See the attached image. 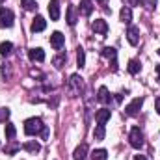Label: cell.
Returning <instances> with one entry per match:
<instances>
[{"label": "cell", "instance_id": "8992f818", "mask_svg": "<svg viewBox=\"0 0 160 160\" xmlns=\"http://www.w3.org/2000/svg\"><path fill=\"white\" fill-rule=\"evenodd\" d=\"M142 104H143V97H138V99H134L127 108H125V114L127 116H136L138 112H140V108H142Z\"/></svg>", "mask_w": 160, "mask_h": 160}, {"label": "cell", "instance_id": "f546056e", "mask_svg": "<svg viewBox=\"0 0 160 160\" xmlns=\"http://www.w3.org/2000/svg\"><path fill=\"white\" fill-rule=\"evenodd\" d=\"M41 138H43V140H48V127H45V128H43V132H41Z\"/></svg>", "mask_w": 160, "mask_h": 160}, {"label": "cell", "instance_id": "52a82bcc", "mask_svg": "<svg viewBox=\"0 0 160 160\" xmlns=\"http://www.w3.org/2000/svg\"><path fill=\"white\" fill-rule=\"evenodd\" d=\"M127 39H128V43H130L132 47H136V45L140 43V30H138L136 26H128V30H127Z\"/></svg>", "mask_w": 160, "mask_h": 160}, {"label": "cell", "instance_id": "30bf717a", "mask_svg": "<svg viewBox=\"0 0 160 160\" xmlns=\"http://www.w3.org/2000/svg\"><path fill=\"white\" fill-rule=\"evenodd\" d=\"M93 32H97V34H101V36H106V34H108V24H106V21L97 19V21L93 22Z\"/></svg>", "mask_w": 160, "mask_h": 160}, {"label": "cell", "instance_id": "ac0fdd59", "mask_svg": "<svg viewBox=\"0 0 160 160\" xmlns=\"http://www.w3.org/2000/svg\"><path fill=\"white\" fill-rule=\"evenodd\" d=\"M140 71H142V63L138 60H130L128 62V73L130 75H138Z\"/></svg>", "mask_w": 160, "mask_h": 160}, {"label": "cell", "instance_id": "e575fe53", "mask_svg": "<svg viewBox=\"0 0 160 160\" xmlns=\"http://www.w3.org/2000/svg\"><path fill=\"white\" fill-rule=\"evenodd\" d=\"M158 56H160V48H158Z\"/></svg>", "mask_w": 160, "mask_h": 160}, {"label": "cell", "instance_id": "83f0119b", "mask_svg": "<svg viewBox=\"0 0 160 160\" xmlns=\"http://www.w3.org/2000/svg\"><path fill=\"white\" fill-rule=\"evenodd\" d=\"M22 2V6H24V9H28V11H34L36 8H38V4H36V0H21Z\"/></svg>", "mask_w": 160, "mask_h": 160}, {"label": "cell", "instance_id": "4dcf8cb0", "mask_svg": "<svg viewBox=\"0 0 160 160\" xmlns=\"http://www.w3.org/2000/svg\"><path fill=\"white\" fill-rule=\"evenodd\" d=\"M125 2H127L128 6H138V4H140L142 0H125Z\"/></svg>", "mask_w": 160, "mask_h": 160}, {"label": "cell", "instance_id": "5b68a950", "mask_svg": "<svg viewBox=\"0 0 160 160\" xmlns=\"http://www.w3.org/2000/svg\"><path fill=\"white\" fill-rule=\"evenodd\" d=\"M101 54L104 56V58H108V60H112V71L116 73L118 71V50L116 48H112V47H104L102 50H101Z\"/></svg>", "mask_w": 160, "mask_h": 160}, {"label": "cell", "instance_id": "3957f363", "mask_svg": "<svg viewBox=\"0 0 160 160\" xmlns=\"http://www.w3.org/2000/svg\"><path fill=\"white\" fill-rule=\"evenodd\" d=\"M13 21H15L13 11L6 9V8H0V26L2 28H9V26H13Z\"/></svg>", "mask_w": 160, "mask_h": 160}, {"label": "cell", "instance_id": "5bb4252c", "mask_svg": "<svg viewBox=\"0 0 160 160\" xmlns=\"http://www.w3.org/2000/svg\"><path fill=\"white\" fill-rule=\"evenodd\" d=\"M91 11H93V2L91 0H80V13L86 15V17H89Z\"/></svg>", "mask_w": 160, "mask_h": 160}, {"label": "cell", "instance_id": "4fadbf2b", "mask_svg": "<svg viewBox=\"0 0 160 160\" xmlns=\"http://www.w3.org/2000/svg\"><path fill=\"white\" fill-rule=\"evenodd\" d=\"M45 26H47V21H45L41 15H38V17L34 19V22H32V32H34V34H36V32H43Z\"/></svg>", "mask_w": 160, "mask_h": 160}, {"label": "cell", "instance_id": "4316f807", "mask_svg": "<svg viewBox=\"0 0 160 160\" xmlns=\"http://www.w3.org/2000/svg\"><path fill=\"white\" fill-rule=\"evenodd\" d=\"M65 60H67V56H65V54H60V56H56V58L52 60V63L56 65V69H62L63 63H65Z\"/></svg>", "mask_w": 160, "mask_h": 160}, {"label": "cell", "instance_id": "ba28073f", "mask_svg": "<svg viewBox=\"0 0 160 160\" xmlns=\"http://www.w3.org/2000/svg\"><path fill=\"white\" fill-rule=\"evenodd\" d=\"M63 43H65V36H63L62 32H54V34L50 36V45H52L56 50H60V48L63 47Z\"/></svg>", "mask_w": 160, "mask_h": 160}, {"label": "cell", "instance_id": "7a4b0ae2", "mask_svg": "<svg viewBox=\"0 0 160 160\" xmlns=\"http://www.w3.org/2000/svg\"><path fill=\"white\" fill-rule=\"evenodd\" d=\"M82 88H84L82 77L80 75H71V78H69V93H71V97H77L82 91Z\"/></svg>", "mask_w": 160, "mask_h": 160}, {"label": "cell", "instance_id": "6da1fadb", "mask_svg": "<svg viewBox=\"0 0 160 160\" xmlns=\"http://www.w3.org/2000/svg\"><path fill=\"white\" fill-rule=\"evenodd\" d=\"M45 127H47V125H43V121H41L39 118H30V119L24 121V132H26L28 136L41 134Z\"/></svg>", "mask_w": 160, "mask_h": 160}, {"label": "cell", "instance_id": "836d02e7", "mask_svg": "<svg viewBox=\"0 0 160 160\" xmlns=\"http://www.w3.org/2000/svg\"><path fill=\"white\" fill-rule=\"evenodd\" d=\"M157 75H158V82H160V65H157Z\"/></svg>", "mask_w": 160, "mask_h": 160}, {"label": "cell", "instance_id": "603a6c76", "mask_svg": "<svg viewBox=\"0 0 160 160\" xmlns=\"http://www.w3.org/2000/svg\"><path fill=\"white\" fill-rule=\"evenodd\" d=\"M101 102H108L110 101V95H108V89H106V86H101L99 88V97H97Z\"/></svg>", "mask_w": 160, "mask_h": 160}, {"label": "cell", "instance_id": "9a60e30c", "mask_svg": "<svg viewBox=\"0 0 160 160\" xmlns=\"http://www.w3.org/2000/svg\"><path fill=\"white\" fill-rule=\"evenodd\" d=\"M28 56H30L32 62H43L45 60V50L43 48H30Z\"/></svg>", "mask_w": 160, "mask_h": 160}, {"label": "cell", "instance_id": "1f68e13d", "mask_svg": "<svg viewBox=\"0 0 160 160\" xmlns=\"http://www.w3.org/2000/svg\"><path fill=\"white\" fill-rule=\"evenodd\" d=\"M155 106H157V112L160 114V97H157V101H155Z\"/></svg>", "mask_w": 160, "mask_h": 160}, {"label": "cell", "instance_id": "e0dca14e", "mask_svg": "<svg viewBox=\"0 0 160 160\" xmlns=\"http://www.w3.org/2000/svg\"><path fill=\"white\" fill-rule=\"evenodd\" d=\"M22 149H24V151H28V153H39L41 145L38 143V142H26V143L22 145Z\"/></svg>", "mask_w": 160, "mask_h": 160}, {"label": "cell", "instance_id": "d590c367", "mask_svg": "<svg viewBox=\"0 0 160 160\" xmlns=\"http://www.w3.org/2000/svg\"><path fill=\"white\" fill-rule=\"evenodd\" d=\"M0 2H4V0H0Z\"/></svg>", "mask_w": 160, "mask_h": 160}, {"label": "cell", "instance_id": "d6a6232c", "mask_svg": "<svg viewBox=\"0 0 160 160\" xmlns=\"http://www.w3.org/2000/svg\"><path fill=\"white\" fill-rule=\"evenodd\" d=\"M134 160H147V158H145L143 155H136V157H134Z\"/></svg>", "mask_w": 160, "mask_h": 160}, {"label": "cell", "instance_id": "cb8c5ba5", "mask_svg": "<svg viewBox=\"0 0 160 160\" xmlns=\"http://www.w3.org/2000/svg\"><path fill=\"white\" fill-rule=\"evenodd\" d=\"M91 158L93 160H106L108 158V153H106V149H97V151L91 153Z\"/></svg>", "mask_w": 160, "mask_h": 160}, {"label": "cell", "instance_id": "484cf974", "mask_svg": "<svg viewBox=\"0 0 160 160\" xmlns=\"http://www.w3.org/2000/svg\"><path fill=\"white\" fill-rule=\"evenodd\" d=\"M77 63H78L80 69L86 65V52H84V48H78V52H77Z\"/></svg>", "mask_w": 160, "mask_h": 160}, {"label": "cell", "instance_id": "ffe728a7", "mask_svg": "<svg viewBox=\"0 0 160 160\" xmlns=\"http://www.w3.org/2000/svg\"><path fill=\"white\" fill-rule=\"evenodd\" d=\"M104 136H106V128H104V125H97L95 130H93V138H95V140H104Z\"/></svg>", "mask_w": 160, "mask_h": 160}, {"label": "cell", "instance_id": "7402d4cb", "mask_svg": "<svg viewBox=\"0 0 160 160\" xmlns=\"http://www.w3.org/2000/svg\"><path fill=\"white\" fill-rule=\"evenodd\" d=\"M15 136H17L15 125H13V123H8V125H6V138H8V140H15Z\"/></svg>", "mask_w": 160, "mask_h": 160}, {"label": "cell", "instance_id": "8d00e7d4", "mask_svg": "<svg viewBox=\"0 0 160 160\" xmlns=\"http://www.w3.org/2000/svg\"><path fill=\"white\" fill-rule=\"evenodd\" d=\"M99 2H102V0H99Z\"/></svg>", "mask_w": 160, "mask_h": 160}, {"label": "cell", "instance_id": "f1b7e54d", "mask_svg": "<svg viewBox=\"0 0 160 160\" xmlns=\"http://www.w3.org/2000/svg\"><path fill=\"white\" fill-rule=\"evenodd\" d=\"M9 118V110L8 108H0V121H6Z\"/></svg>", "mask_w": 160, "mask_h": 160}, {"label": "cell", "instance_id": "2e32d148", "mask_svg": "<svg viewBox=\"0 0 160 160\" xmlns=\"http://www.w3.org/2000/svg\"><path fill=\"white\" fill-rule=\"evenodd\" d=\"M67 24L69 26H75L77 24V8L75 6H69L67 8Z\"/></svg>", "mask_w": 160, "mask_h": 160}, {"label": "cell", "instance_id": "44dd1931", "mask_svg": "<svg viewBox=\"0 0 160 160\" xmlns=\"http://www.w3.org/2000/svg\"><path fill=\"white\" fill-rule=\"evenodd\" d=\"M9 142H11V143H9L8 147H4V153H6V155H13V153H17V151L21 149V143H17L15 140H9Z\"/></svg>", "mask_w": 160, "mask_h": 160}, {"label": "cell", "instance_id": "277c9868", "mask_svg": "<svg viewBox=\"0 0 160 160\" xmlns=\"http://www.w3.org/2000/svg\"><path fill=\"white\" fill-rule=\"evenodd\" d=\"M128 140H130V145H132L134 149H140V147H143V134H142V130H140L138 127H134V128L130 130V136H128Z\"/></svg>", "mask_w": 160, "mask_h": 160}, {"label": "cell", "instance_id": "d6986e66", "mask_svg": "<svg viewBox=\"0 0 160 160\" xmlns=\"http://www.w3.org/2000/svg\"><path fill=\"white\" fill-rule=\"evenodd\" d=\"M119 17H121V21H123V22H127V24H128V22L132 21V9H130V8H123V9L119 11Z\"/></svg>", "mask_w": 160, "mask_h": 160}, {"label": "cell", "instance_id": "8fae6325", "mask_svg": "<svg viewBox=\"0 0 160 160\" xmlns=\"http://www.w3.org/2000/svg\"><path fill=\"white\" fill-rule=\"evenodd\" d=\"M110 116H112V112L108 110V108H101V110H97V114H95V119L99 125H104L106 121L110 119Z\"/></svg>", "mask_w": 160, "mask_h": 160}, {"label": "cell", "instance_id": "9c48e42d", "mask_svg": "<svg viewBox=\"0 0 160 160\" xmlns=\"http://www.w3.org/2000/svg\"><path fill=\"white\" fill-rule=\"evenodd\" d=\"M48 15H50L52 21L60 19V0H50V4H48Z\"/></svg>", "mask_w": 160, "mask_h": 160}, {"label": "cell", "instance_id": "d4e9b609", "mask_svg": "<svg viewBox=\"0 0 160 160\" xmlns=\"http://www.w3.org/2000/svg\"><path fill=\"white\" fill-rule=\"evenodd\" d=\"M11 50H13V45H11L9 41H6V43H2V45H0V54H2V56L11 54Z\"/></svg>", "mask_w": 160, "mask_h": 160}, {"label": "cell", "instance_id": "7c38bea8", "mask_svg": "<svg viewBox=\"0 0 160 160\" xmlns=\"http://www.w3.org/2000/svg\"><path fill=\"white\" fill-rule=\"evenodd\" d=\"M73 158H75V160H86V158H88V145H86V143H80L78 147L75 149Z\"/></svg>", "mask_w": 160, "mask_h": 160}]
</instances>
